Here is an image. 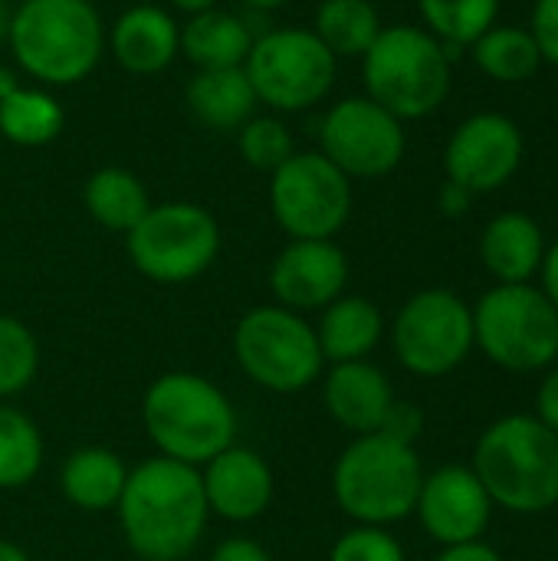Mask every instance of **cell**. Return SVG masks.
Listing matches in <instances>:
<instances>
[{"mask_svg":"<svg viewBox=\"0 0 558 561\" xmlns=\"http://www.w3.org/2000/svg\"><path fill=\"white\" fill-rule=\"evenodd\" d=\"M0 561H33V559H30V552H26L23 546H16V542H10V539H0Z\"/></svg>","mask_w":558,"mask_h":561,"instance_id":"42","label":"cell"},{"mask_svg":"<svg viewBox=\"0 0 558 561\" xmlns=\"http://www.w3.org/2000/svg\"><path fill=\"white\" fill-rule=\"evenodd\" d=\"M493 500L477 480L474 467L447 463L434 473H424L414 516L421 529L437 546H460L483 539L493 519Z\"/></svg>","mask_w":558,"mask_h":561,"instance_id":"15","label":"cell"},{"mask_svg":"<svg viewBox=\"0 0 558 561\" xmlns=\"http://www.w3.org/2000/svg\"><path fill=\"white\" fill-rule=\"evenodd\" d=\"M132 266L158 286H184L201 279L220 256L217 217L191 201L151 204L141 224L125 233Z\"/></svg>","mask_w":558,"mask_h":561,"instance_id":"9","label":"cell"},{"mask_svg":"<svg viewBox=\"0 0 558 561\" xmlns=\"http://www.w3.org/2000/svg\"><path fill=\"white\" fill-rule=\"evenodd\" d=\"M141 424L158 457L204 467L237 444V411L224 388L197 371H164L141 398Z\"/></svg>","mask_w":558,"mask_h":561,"instance_id":"4","label":"cell"},{"mask_svg":"<svg viewBox=\"0 0 558 561\" xmlns=\"http://www.w3.org/2000/svg\"><path fill=\"white\" fill-rule=\"evenodd\" d=\"M454 59L447 46L414 23H395L362 56L365 95L401 122L437 112L451 92Z\"/></svg>","mask_w":558,"mask_h":561,"instance_id":"6","label":"cell"},{"mask_svg":"<svg viewBox=\"0 0 558 561\" xmlns=\"http://www.w3.org/2000/svg\"><path fill=\"white\" fill-rule=\"evenodd\" d=\"M210 561H273V556L247 536H230V539L217 542Z\"/></svg>","mask_w":558,"mask_h":561,"instance_id":"37","label":"cell"},{"mask_svg":"<svg viewBox=\"0 0 558 561\" xmlns=\"http://www.w3.org/2000/svg\"><path fill=\"white\" fill-rule=\"evenodd\" d=\"M66 112L46 85H16L0 99V138L16 148H43L59 138Z\"/></svg>","mask_w":558,"mask_h":561,"instance_id":"26","label":"cell"},{"mask_svg":"<svg viewBox=\"0 0 558 561\" xmlns=\"http://www.w3.org/2000/svg\"><path fill=\"white\" fill-rule=\"evenodd\" d=\"M329 561H408L405 546L382 526H352L345 529L332 549Z\"/></svg>","mask_w":558,"mask_h":561,"instance_id":"33","label":"cell"},{"mask_svg":"<svg viewBox=\"0 0 558 561\" xmlns=\"http://www.w3.org/2000/svg\"><path fill=\"white\" fill-rule=\"evenodd\" d=\"M536 417L558 434V365L546 368L539 391H536Z\"/></svg>","mask_w":558,"mask_h":561,"instance_id":"36","label":"cell"},{"mask_svg":"<svg viewBox=\"0 0 558 561\" xmlns=\"http://www.w3.org/2000/svg\"><path fill=\"white\" fill-rule=\"evenodd\" d=\"M421 431H424V414L411 401H395L385 424H382V434H388L401 444H414L421 437Z\"/></svg>","mask_w":558,"mask_h":561,"instance_id":"35","label":"cell"},{"mask_svg":"<svg viewBox=\"0 0 558 561\" xmlns=\"http://www.w3.org/2000/svg\"><path fill=\"white\" fill-rule=\"evenodd\" d=\"M237 148L240 158L260 174H273L296 154L293 131L280 115H253L247 125H240Z\"/></svg>","mask_w":558,"mask_h":561,"instance_id":"32","label":"cell"},{"mask_svg":"<svg viewBox=\"0 0 558 561\" xmlns=\"http://www.w3.org/2000/svg\"><path fill=\"white\" fill-rule=\"evenodd\" d=\"M128 480L125 460L99 444L76 447L59 467V493L82 513H109L118 506Z\"/></svg>","mask_w":558,"mask_h":561,"instance_id":"23","label":"cell"},{"mask_svg":"<svg viewBox=\"0 0 558 561\" xmlns=\"http://www.w3.org/2000/svg\"><path fill=\"white\" fill-rule=\"evenodd\" d=\"M529 33L543 53V62L558 66V0H536Z\"/></svg>","mask_w":558,"mask_h":561,"instance_id":"34","label":"cell"},{"mask_svg":"<svg viewBox=\"0 0 558 561\" xmlns=\"http://www.w3.org/2000/svg\"><path fill=\"white\" fill-rule=\"evenodd\" d=\"M424 467L414 444L382 431L355 437L332 467V500L355 526L391 529L414 516Z\"/></svg>","mask_w":558,"mask_h":561,"instance_id":"5","label":"cell"},{"mask_svg":"<svg viewBox=\"0 0 558 561\" xmlns=\"http://www.w3.org/2000/svg\"><path fill=\"white\" fill-rule=\"evenodd\" d=\"M234 358L263 391L299 394L319 385L326 358L306 316L283 306H257L234 325Z\"/></svg>","mask_w":558,"mask_h":561,"instance_id":"8","label":"cell"},{"mask_svg":"<svg viewBox=\"0 0 558 561\" xmlns=\"http://www.w3.org/2000/svg\"><path fill=\"white\" fill-rule=\"evenodd\" d=\"M319 381L326 414L355 437L382 431L391 404L398 401L388 375L372 358L329 365Z\"/></svg>","mask_w":558,"mask_h":561,"instance_id":"18","label":"cell"},{"mask_svg":"<svg viewBox=\"0 0 558 561\" xmlns=\"http://www.w3.org/2000/svg\"><path fill=\"white\" fill-rule=\"evenodd\" d=\"M309 30L335 59H362L385 23L372 0H322Z\"/></svg>","mask_w":558,"mask_h":561,"instance_id":"27","label":"cell"},{"mask_svg":"<svg viewBox=\"0 0 558 561\" xmlns=\"http://www.w3.org/2000/svg\"><path fill=\"white\" fill-rule=\"evenodd\" d=\"M43 457L46 444L36 421L26 411L0 401V490L13 493L30 486L43 470Z\"/></svg>","mask_w":558,"mask_h":561,"instance_id":"28","label":"cell"},{"mask_svg":"<svg viewBox=\"0 0 558 561\" xmlns=\"http://www.w3.org/2000/svg\"><path fill=\"white\" fill-rule=\"evenodd\" d=\"M434 561H503V556L490 542L474 539V542H460V546H441Z\"/></svg>","mask_w":558,"mask_h":561,"instance_id":"38","label":"cell"},{"mask_svg":"<svg viewBox=\"0 0 558 561\" xmlns=\"http://www.w3.org/2000/svg\"><path fill=\"white\" fill-rule=\"evenodd\" d=\"M539 276H543V293L546 299L558 309V240L546 247V256H543V266H539Z\"/></svg>","mask_w":558,"mask_h":561,"instance_id":"40","label":"cell"},{"mask_svg":"<svg viewBox=\"0 0 558 561\" xmlns=\"http://www.w3.org/2000/svg\"><path fill=\"white\" fill-rule=\"evenodd\" d=\"M470 53L477 69L497 82H526L543 66V53L536 39L523 26H490L470 46Z\"/></svg>","mask_w":558,"mask_h":561,"instance_id":"29","label":"cell"},{"mask_svg":"<svg viewBox=\"0 0 558 561\" xmlns=\"http://www.w3.org/2000/svg\"><path fill=\"white\" fill-rule=\"evenodd\" d=\"M253 46V33L243 16L230 10H204L191 13L181 26V56L194 69H234L243 66Z\"/></svg>","mask_w":558,"mask_h":561,"instance_id":"24","label":"cell"},{"mask_svg":"<svg viewBox=\"0 0 558 561\" xmlns=\"http://www.w3.org/2000/svg\"><path fill=\"white\" fill-rule=\"evenodd\" d=\"M391 348L405 371L444 378L474 352V309L454 289H421L391 322Z\"/></svg>","mask_w":558,"mask_h":561,"instance_id":"11","label":"cell"},{"mask_svg":"<svg viewBox=\"0 0 558 561\" xmlns=\"http://www.w3.org/2000/svg\"><path fill=\"white\" fill-rule=\"evenodd\" d=\"M474 309V348L497 368L536 375L558 362V309L533 283H497Z\"/></svg>","mask_w":558,"mask_h":561,"instance_id":"7","label":"cell"},{"mask_svg":"<svg viewBox=\"0 0 558 561\" xmlns=\"http://www.w3.org/2000/svg\"><path fill=\"white\" fill-rule=\"evenodd\" d=\"M349 286V256L335 240H289L270 266L276 306L293 312H322Z\"/></svg>","mask_w":558,"mask_h":561,"instance_id":"16","label":"cell"},{"mask_svg":"<svg viewBox=\"0 0 558 561\" xmlns=\"http://www.w3.org/2000/svg\"><path fill=\"white\" fill-rule=\"evenodd\" d=\"M16 69L46 89L79 85L105 56V23L92 0H23L10 39Z\"/></svg>","mask_w":558,"mask_h":561,"instance_id":"2","label":"cell"},{"mask_svg":"<svg viewBox=\"0 0 558 561\" xmlns=\"http://www.w3.org/2000/svg\"><path fill=\"white\" fill-rule=\"evenodd\" d=\"M523 131L510 115L477 112L454 128L444 148V171L447 181L470 194H490L513 181L523 164Z\"/></svg>","mask_w":558,"mask_h":561,"instance_id":"14","label":"cell"},{"mask_svg":"<svg viewBox=\"0 0 558 561\" xmlns=\"http://www.w3.org/2000/svg\"><path fill=\"white\" fill-rule=\"evenodd\" d=\"M546 247L543 227L523 210L497 214L480 233V260L497 283H533Z\"/></svg>","mask_w":558,"mask_h":561,"instance_id":"20","label":"cell"},{"mask_svg":"<svg viewBox=\"0 0 558 561\" xmlns=\"http://www.w3.org/2000/svg\"><path fill=\"white\" fill-rule=\"evenodd\" d=\"M470 467L500 510L539 516L558 506V434L536 414L493 421L477 437Z\"/></svg>","mask_w":558,"mask_h":561,"instance_id":"3","label":"cell"},{"mask_svg":"<svg viewBox=\"0 0 558 561\" xmlns=\"http://www.w3.org/2000/svg\"><path fill=\"white\" fill-rule=\"evenodd\" d=\"M105 49L132 76H158L181 53V26L158 3L122 10L105 33Z\"/></svg>","mask_w":558,"mask_h":561,"instance_id":"19","label":"cell"},{"mask_svg":"<svg viewBox=\"0 0 558 561\" xmlns=\"http://www.w3.org/2000/svg\"><path fill=\"white\" fill-rule=\"evenodd\" d=\"M39 375V342L16 316L0 312V401L23 394Z\"/></svg>","mask_w":558,"mask_h":561,"instance_id":"31","label":"cell"},{"mask_svg":"<svg viewBox=\"0 0 558 561\" xmlns=\"http://www.w3.org/2000/svg\"><path fill=\"white\" fill-rule=\"evenodd\" d=\"M82 207L102 230L125 237L151 210V197H148V187L141 184V178L135 171L118 168V164H105L86 178Z\"/></svg>","mask_w":558,"mask_h":561,"instance_id":"25","label":"cell"},{"mask_svg":"<svg viewBox=\"0 0 558 561\" xmlns=\"http://www.w3.org/2000/svg\"><path fill=\"white\" fill-rule=\"evenodd\" d=\"M243 7H250V10H280V7H286L289 0H240Z\"/></svg>","mask_w":558,"mask_h":561,"instance_id":"45","label":"cell"},{"mask_svg":"<svg viewBox=\"0 0 558 561\" xmlns=\"http://www.w3.org/2000/svg\"><path fill=\"white\" fill-rule=\"evenodd\" d=\"M10 23H13V7L10 0H0V46H7L10 39Z\"/></svg>","mask_w":558,"mask_h":561,"instance_id":"43","label":"cell"},{"mask_svg":"<svg viewBox=\"0 0 558 561\" xmlns=\"http://www.w3.org/2000/svg\"><path fill=\"white\" fill-rule=\"evenodd\" d=\"M201 486L210 516L247 526L266 516V510L273 506L276 477L266 457H260L253 447L230 444L201 467Z\"/></svg>","mask_w":558,"mask_h":561,"instance_id":"17","label":"cell"},{"mask_svg":"<svg viewBox=\"0 0 558 561\" xmlns=\"http://www.w3.org/2000/svg\"><path fill=\"white\" fill-rule=\"evenodd\" d=\"M474 197H477V194H470L467 187H460V184H454V181H444V187H441V194H437V207H441L447 217H464V214L470 210Z\"/></svg>","mask_w":558,"mask_h":561,"instance_id":"39","label":"cell"},{"mask_svg":"<svg viewBox=\"0 0 558 561\" xmlns=\"http://www.w3.org/2000/svg\"><path fill=\"white\" fill-rule=\"evenodd\" d=\"M260 105L289 115L319 105L339 72V59L309 26H276L253 36L243 62Z\"/></svg>","mask_w":558,"mask_h":561,"instance_id":"10","label":"cell"},{"mask_svg":"<svg viewBox=\"0 0 558 561\" xmlns=\"http://www.w3.org/2000/svg\"><path fill=\"white\" fill-rule=\"evenodd\" d=\"M270 210L289 240H335L352 217V181L322 151H296L270 174Z\"/></svg>","mask_w":558,"mask_h":561,"instance_id":"12","label":"cell"},{"mask_svg":"<svg viewBox=\"0 0 558 561\" xmlns=\"http://www.w3.org/2000/svg\"><path fill=\"white\" fill-rule=\"evenodd\" d=\"M408 148L405 122L368 95H349L319 122V151L349 178L372 181L391 174Z\"/></svg>","mask_w":558,"mask_h":561,"instance_id":"13","label":"cell"},{"mask_svg":"<svg viewBox=\"0 0 558 561\" xmlns=\"http://www.w3.org/2000/svg\"><path fill=\"white\" fill-rule=\"evenodd\" d=\"M171 7H178V10H184L187 16L191 13H204V10H214L220 0H168Z\"/></svg>","mask_w":558,"mask_h":561,"instance_id":"41","label":"cell"},{"mask_svg":"<svg viewBox=\"0 0 558 561\" xmlns=\"http://www.w3.org/2000/svg\"><path fill=\"white\" fill-rule=\"evenodd\" d=\"M115 516L125 546L141 561H184L210 519L201 470L158 454L128 467Z\"/></svg>","mask_w":558,"mask_h":561,"instance_id":"1","label":"cell"},{"mask_svg":"<svg viewBox=\"0 0 558 561\" xmlns=\"http://www.w3.org/2000/svg\"><path fill=\"white\" fill-rule=\"evenodd\" d=\"M16 85H20V76H16V69H10V66H0V99H3V95H10Z\"/></svg>","mask_w":558,"mask_h":561,"instance_id":"44","label":"cell"},{"mask_svg":"<svg viewBox=\"0 0 558 561\" xmlns=\"http://www.w3.org/2000/svg\"><path fill=\"white\" fill-rule=\"evenodd\" d=\"M418 10L424 30L434 33L454 59L464 46H474L490 26H497L500 0H418Z\"/></svg>","mask_w":558,"mask_h":561,"instance_id":"30","label":"cell"},{"mask_svg":"<svg viewBox=\"0 0 558 561\" xmlns=\"http://www.w3.org/2000/svg\"><path fill=\"white\" fill-rule=\"evenodd\" d=\"M184 102L191 115L214 131H240L257 115V92L243 66L234 69H194Z\"/></svg>","mask_w":558,"mask_h":561,"instance_id":"22","label":"cell"},{"mask_svg":"<svg viewBox=\"0 0 558 561\" xmlns=\"http://www.w3.org/2000/svg\"><path fill=\"white\" fill-rule=\"evenodd\" d=\"M312 329L326 365L365 362L385 339V316L372 299L342 293L319 312V322Z\"/></svg>","mask_w":558,"mask_h":561,"instance_id":"21","label":"cell"}]
</instances>
